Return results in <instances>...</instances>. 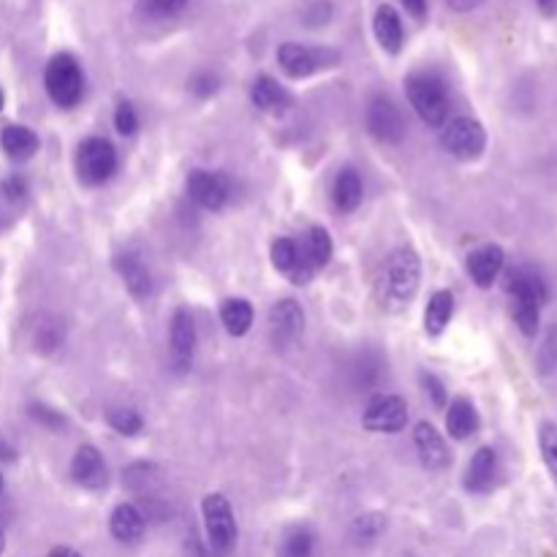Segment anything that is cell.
I'll return each instance as SVG.
<instances>
[{
	"mask_svg": "<svg viewBox=\"0 0 557 557\" xmlns=\"http://www.w3.org/2000/svg\"><path fill=\"white\" fill-rule=\"evenodd\" d=\"M405 93L408 101L416 109L430 128H443L449 120V93L446 85L435 74H413L405 79Z\"/></svg>",
	"mask_w": 557,
	"mask_h": 557,
	"instance_id": "6da1fadb",
	"label": "cell"
},
{
	"mask_svg": "<svg viewBox=\"0 0 557 557\" xmlns=\"http://www.w3.org/2000/svg\"><path fill=\"white\" fill-rule=\"evenodd\" d=\"M422 283V261L413 248H397L386 259L384 267V294L394 305H405L416 297Z\"/></svg>",
	"mask_w": 557,
	"mask_h": 557,
	"instance_id": "7a4b0ae2",
	"label": "cell"
},
{
	"mask_svg": "<svg viewBox=\"0 0 557 557\" xmlns=\"http://www.w3.org/2000/svg\"><path fill=\"white\" fill-rule=\"evenodd\" d=\"M44 87H47L49 98L63 109H71L82 101L85 93V77H82V68L68 52H60L47 63L44 71Z\"/></svg>",
	"mask_w": 557,
	"mask_h": 557,
	"instance_id": "3957f363",
	"label": "cell"
},
{
	"mask_svg": "<svg viewBox=\"0 0 557 557\" xmlns=\"http://www.w3.org/2000/svg\"><path fill=\"white\" fill-rule=\"evenodd\" d=\"M202 517L207 541L215 552H229L237 544V519L231 511L229 500L221 492H212L202 500Z\"/></svg>",
	"mask_w": 557,
	"mask_h": 557,
	"instance_id": "277c9868",
	"label": "cell"
},
{
	"mask_svg": "<svg viewBox=\"0 0 557 557\" xmlns=\"http://www.w3.org/2000/svg\"><path fill=\"white\" fill-rule=\"evenodd\" d=\"M117 169V153L115 147L109 145L101 136H90L79 145L77 153V172L79 180L90 188L104 185Z\"/></svg>",
	"mask_w": 557,
	"mask_h": 557,
	"instance_id": "5b68a950",
	"label": "cell"
},
{
	"mask_svg": "<svg viewBox=\"0 0 557 557\" xmlns=\"http://www.w3.org/2000/svg\"><path fill=\"white\" fill-rule=\"evenodd\" d=\"M443 147L460 158V161H476L484 147H487V131L479 120L473 117H457L452 123L443 125V136H441Z\"/></svg>",
	"mask_w": 557,
	"mask_h": 557,
	"instance_id": "8992f818",
	"label": "cell"
},
{
	"mask_svg": "<svg viewBox=\"0 0 557 557\" xmlns=\"http://www.w3.org/2000/svg\"><path fill=\"white\" fill-rule=\"evenodd\" d=\"M367 131L381 142V145H400L405 139L403 112L397 109L392 98L375 96L367 106Z\"/></svg>",
	"mask_w": 557,
	"mask_h": 557,
	"instance_id": "52a82bcc",
	"label": "cell"
},
{
	"mask_svg": "<svg viewBox=\"0 0 557 557\" xmlns=\"http://www.w3.org/2000/svg\"><path fill=\"white\" fill-rule=\"evenodd\" d=\"M362 424H365L370 433H400L405 424H408L405 400L397 397V394H378V397H373L367 403Z\"/></svg>",
	"mask_w": 557,
	"mask_h": 557,
	"instance_id": "ba28073f",
	"label": "cell"
},
{
	"mask_svg": "<svg viewBox=\"0 0 557 557\" xmlns=\"http://www.w3.org/2000/svg\"><path fill=\"white\" fill-rule=\"evenodd\" d=\"M337 55L332 49H313V47H305V44H283L278 49V63L280 68L289 74L291 79H305L310 74H316L318 68L329 66V63H335Z\"/></svg>",
	"mask_w": 557,
	"mask_h": 557,
	"instance_id": "9c48e42d",
	"label": "cell"
},
{
	"mask_svg": "<svg viewBox=\"0 0 557 557\" xmlns=\"http://www.w3.org/2000/svg\"><path fill=\"white\" fill-rule=\"evenodd\" d=\"M185 188H188V196H191L193 202L199 204V207H204V210L218 212L229 202V177L221 172L196 169V172H191V177H188Z\"/></svg>",
	"mask_w": 557,
	"mask_h": 557,
	"instance_id": "30bf717a",
	"label": "cell"
},
{
	"mask_svg": "<svg viewBox=\"0 0 557 557\" xmlns=\"http://www.w3.org/2000/svg\"><path fill=\"white\" fill-rule=\"evenodd\" d=\"M196 351V324L188 308H177L172 318V365L177 373H188Z\"/></svg>",
	"mask_w": 557,
	"mask_h": 557,
	"instance_id": "8fae6325",
	"label": "cell"
},
{
	"mask_svg": "<svg viewBox=\"0 0 557 557\" xmlns=\"http://www.w3.org/2000/svg\"><path fill=\"white\" fill-rule=\"evenodd\" d=\"M269 329H272L275 343L289 346L305 329V313H302V308L294 299H280L278 305L269 310Z\"/></svg>",
	"mask_w": 557,
	"mask_h": 557,
	"instance_id": "7c38bea8",
	"label": "cell"
},
{
	"mask_svg": "<svg viewBox=\"0 0 557 557\" xmlns=\"http://www.w3.org/2000/svg\"><path fill=\"white\" fill-rule=\"evenodd\" d=\"M71 476L85 490H101V487H106L109 471H106V462L96 446H79L77 454H74V462H71Z\"/></svg>",
	"mask_w": 557,
	"mask_h": 557,
	"instance_id": "4fadbf2b",
	"label": "cell"
},
{
	"mask_svg": "<svg viewBox=\"0 0 557 557\" xmlns=\"http://www.w3.org/2000/svg\"><path fill=\"white\" fill-rule=\"evenodd\" d=\"M503 264H506L503 248H498V245H481L479 250H473L471 256H468V275H471L473 283L479 289H490L492 283L498 280L500 272H503Z\"/></svg>",
	"mask_w": 557,
	"mask_h": 557,
	"instance_id": "5bb4252c",
	"label": "cell"
},
{
	"mask_svg": "<svg viewBox=\"0 0 557 557\" xmlns=\"http://www.w3.org/2000/svg\"><path fill=\"white\" fill-rule=\"evenodd\" d=\"M413 441H416V452L422 457V462L430 468V471H441L449 465V449H446V441L441 438V433L435 430L430 422H419L416 424V433H413Z\"/></svg>",
	"mask_w": 557,
	"mask_h": 557,
	"instance_id": "9a60e30c",
	"label": "cell"
},
{
	"mask_svg": "<svg viewBox=\"0 0 557 557\" xmlns=\"http://www.w3.org/2000/svg\"><path fill=\"white\" fill-rule=\"evenodd\" d=\"M115 267L123 278L125 289L131 291L136 299H147L153 294V275L136 253H120L115 259Z\"/></svg>",
	"mask_w": 557,
	"mask_h": 557,
	"instance_id": "2e32d148",
	"label": "cell"
},
{
	"mask_svg": "<svg viewBox=\"0 0 557 557\" xmlns=\"http://www.w3.org/2000/svg\"><path fill=\"white\" fill-rule=\"evenodd\" d=\"M506 291L511 294V299L525 297L538 302V305H544L549 297L547 283L533 267H511L506 272Z\"/></svg>",
	"mask_w": 557,
	"mask_h": 557,
	"instance_id": "e0dca14e",
	"label": "cell"
},
{
	"mask_svg": "<svg viewBox=\"0 0 557 557\" xmlns=\"http://www.w3.org/2000/svg\"><path fill=\"white\" fill-rule=\"evenodd\" d=\"M28 207V183L22 177L0 180V229H9Z\"/></svg>",
	"mask_w": 557,
	"mask_h": 557,
	"instance_id": "ac0fdd59",
	"label": "cell"
},
{
	"mask_svg": "<svg viewBox=\"0 0 557 557\" xmlns=\"http://www.w3.org/2000/svg\"><path fill=\"white\" fill-rule=\"evenodd\" d=\"M498 476V454L490 446H481L479 452L473 454L468 473H465V487L471 492H487L492 490Z\"/></svg>",
	"mask_w": 557,
	"mask_h": 557,
	"instance_id": "d6986e66",
	"label": "cell"
},
{
	"mask_svg": "<svg viewBox=\"0 0 557 557\" xmlns=\"http://www.w3.org/2000/svg\"><path fill=\"white\" fill-rule=\"evenodd\" d=\"M373 33L375 41L389 55H397L403 49V22H400V17H397V11L392 6H386V3L378 6L373 17Z\"/></svg>",
	"mask_w": 557,
	"mask_h": 557,
	"instance_id": "ffe728a7",
	"label": "cell"
},
{
	"mask_svg": "<svg viewBox=\"0 0 557 557\" xmlns=\"http://www.w3.org/2000/svg\"><path fill=\"white\" fill-rule=\"evenodd\" d=\"M109 530L117 541L123 544H134L139 538L145 536V514L131 506V503H120L112 517H109Z\"/></svg>",
	"mask_w": 557,
	"mask_h": 557,
	"instance_id": "44dd1931",
	"label": "cell"
},
{
	"mask_svg": "<svg viewBox=\"0 0 557 557\" xmlns=\"http://www.w3.org/2000/svg\"><path fill=\"white\" fill-rule=\"evenodd\" d=\"M0 147L6 150L11 161H30L39 153V136L28 125H6L0 131Z\"/></svg>",
	"mask_w": 557,
	"mask_h": 557,
	"instance_id": "7402d4cb",
	"label": "cell"
},
{
	"mask_svg": "<svg viewBox=\"0 0 557 557\" xmlns=\"http://www.w3.org/2000/svg\"><path fill=\"white\" fill-rule=\"evenodd\" d=\"M250 98H253V104L259 106L261 112H269V115H283L291 106V96L286 93V87H280L272 77L256 79L253 90H250Z\"/></svg>",
	"mask_w": 557,
	"mask_h": 557,
	"instance_id": "603a6c76",
	"label": "cell"
},
{
	"mask_svg": "<svg viewBox=\"0 0 557 557\" xmlns=\"http://www.w3.org/2000/svg\"><path fill=\"white\" fill-rule=\"evenodd\" d=\"M446 430L457 441H468L479 430V413H476L471 400L460 397V400H454L449 405V411H446Z\"/></svg>",
	"mask_w": 557,
	"mask_h": 557,
	"instance_id": "cb8c5ba5",
	"label": "cell"
},
{
	"mask_svg": "<svg viewBox=\"0 0 557 557\" xmlns=\"http://www.w3.org/2000/svg\"><path fill=\"white\" fill-rule=\"evenodd\" d=\"M362 177L354 172V169H343V172L335 177V185H332V199H335V207L340 212H354L359 204H362Z\"/></svg>",
	"mask_w": 557,
	"mask_h": 557,
	"instance_id": "d4e9b609",
	"label": "cell"
},
{
	"mask_svg": "<svg viewBox=\"0 0 557 557\" xmlns=\"http://www.w3.org/2000/svg\"><path fill=\"white\" fill-rule=\"evenodd\" d=\"M454 316V297L452 291H435L433 297H430V305L424 310V329H427V335L438 337L443 329L449 327V321Z\"/></svg>",
	"mask_w": 557,
	"mask_h": 557,
	"instance_id": "484cf974",
	"label": "cell"
},
{
	"mask_svg": "<svg viewBox=\"0 0 557 557\" xmlns=\"http://www.w3.org/2000/svg\"><path fill=\"white\" fill-rule=\"evenodd\" d=\"M221 321L226 332L234 337L248 335L250 327H253V308H250L248 299H226L221 305Z\"/></svg>",
	"mask_w": 557,
	"mask_h": 557,
	"instance_id": "4316f807",
	"label": "cell"
},
{
	"mask_svg": "<svg viewBox=\"0 0 557 557\" xmlns=\"http://www.w3.org/2000/svg\"><path fill=\"white\" fill-rule=\"evenodd\" d=\"M302 245H305V250H308L313 267L316 269L327 267L329 259H332V237L327 234V229H321V226L310 229L308 237L302 240Z\"/></svg>",
	"mask_w": 557,
	"mask_h": 557,
	"instance_id": "83f0119b",
	"label": "cell"
},
{
	"mask_svg": "<svg viewBox=\"0 0 557 557\" xmlns=\"http://www.w3.org/2000/svg\"><path fill=\"white\" fill-rule=\"evenodd\" d=\"M511 305H514V321H517L519 332L528 337L536 335L538 321H541V305L525 297H514L511 299Z\"/></svg>",
	"mask_w": 557,
	"mask_h": 557,
	"instance_id": "f1b7e54d",
	"label": "cell"
},
{
	"mask_svg": "<svg viewBox=\"0 0 557 557\" xmlns=\"http://www.w3.org/2000/svg\"><path fill=\"white\" fill-rule=\"evenodd\" d=\"M278 557H313V536L308 528H291L278 547Z\"/></svg>",
	"mask_w": 557,
	"mask_h": 557,
	"instance_id": "f546056e",
	"label": "cell"
},
{
	"mask_svg": "<svg viewBox=\"0 0 557 557\" xmlns=\"http://www.w3.org/2000/svg\"><path fill=\"white\" fill-rule=\"evenodd\" d=\"M538 446H541V457H544L549 476H552V481L557 484V424H541V430H538Z\"/></svg>",
	"mask_w": 557,
	"mask_h": 557,
	"instance_id": "4dcf8cb0",
	"label": "cell"
},
{
	"mask_svg": "<svg viewBox=\"0 0 557 557\" xmlns=\"http://www.w3.org/2000/svg\"><path fill=\"white\" fill-rule=\"evenodd\" d=\"M272 264L275 269L280 272H286V275H294V269L299 264V245L294 240H278L272 245Z\"/></svg>",
	"mask_w": 557,
	"mask_h": 557,
	"instance_id": "1f68e13d",
	"label": "cell"
},
{
	"mask_svg": "<svg viewBox=\"0 0 557 557\" xmlns=\"http://www.w3.org/2000/svg\"><path fill=\"white\" fill-rule=\"evenodd\" d=\"M188 6V0H139V11L147 20H169Z\"/></svg>",
	"mask_w": 557,
	"mask_h": 557,
	"instance_id": "d6a6232c",
	"label": "cell"
},
{
	"mask_svg": "<svg viewBox=\"0 0 557 557\" xmlns=\"http://www.w3.org/2000/svg\"><path fill=\"white\" fill-rule=\"evenodd\" d=\"M106 422L112 424L120 435H136L142 430V416L131 408H112Z\"/></svg>",
	"mask_w": 557,
	"mask_h": 557,
	"instance_id": "836d02e7",
	"label": "cell"
},
{
	"mask_svg": "<svg viewBox=\"0 0 557 557\" xmlns=\"http://www.w3.org/2000/svg\"><path fill=\"white\" fill-rule=\"evenodd\" d=\"M386 528V519L381 514H365L354 522V538L362 544H370L375 538L381 536Z\"/></svg>",
	"mask_w": 557,
	"mask_h": 557,
	"instance_id": "e575fe53",
	"label": "cell"
},
{
	"mask_svg": "<svg viewBox=\"0 0 557 557\" xmlns=\"http://www.w3.org/2000/svg\"><path fill=\"white\" fill-rule=\"evenodd\" d=\"M125 484H128L134 492H147L155 484V468L153 465L139 462V465H134V468L125 471Z\"/></svg>",
	"mask_w": 557,
	"mask_h": 557,
	"instance_id": "d590c367",
	"label": "cell"
},
{
	"mask_svg": "<svg viewBox=\"0 0 557 557\" xmlns=\"http://www.w3.org/2000/svg\"><path fill=\"white\" fill-rule=\"evenodd\" d=\"M115 128L123 136H134L136 128H139V117H136V109L128 101H120L115 112Z\"/></svg>",
	"mask_w": 557,
	"mask_h": 557,
	"instance_id": "8d00e7d4",
	"label": "cell"
},
{
	"mask_svg": "<svg viewBox=\"0 0 557 557\" xmlns=\"http://www.w3.org/2000/svg\"><path fill=\"white\" fill-rule=\"evenodd\" d=\"M30 416H33L36 422L52 427V430H60V427L66 424L63 413L55 411V408H47V405H33V408H30Z\"/></svg>",
	"mask_w": 557,
	"mask_h": 557,
	"instance_id": "74e56055",
	"label": "cell"
},
{
	"mask_svg": "<svg viewBox=\"0 0 557 557\" xmlns=\"http://www.w3.org/2000/svg\"><path fill=\"white\" fill-rule=\"evenodd\" d=\"M191 90L199 98H210L212 93L218 90V77L210 74V71H202V74H196V77L191 79Z\"/></svg>",
	"mask_w": 557,
	"mask_h": 557,
	"instance_id": "f35d334b",
	"label": "cell"
},
{
	"mask_svg": "<svg viewBox=\"0 0 557 557\" xmlns=\"http://www.w3.org/2000/svg\"><path fill=\"white\" fill-rule=\"evenodd\" d=\"M422 384L427 397H433V405L443 408V405H446V389H443L441 381H438L433 373H422Z\"/></svg>",
	"mask_w": 557,
	"mask_h": 557,
	"instance_id": "ab89813d",
	"label": "cell"
},
{
	"mask_svg": "<svg viewBox=\"0 0 557 557\" xmlns=\"http://www.w3.org/2000/svg\"><path fill=\"white\" fill-rule=\"evenodd\" d=\"M329 14H332L329 3H313L308 14H305V22H308L310 28H316V25H324L329 20Z\"/></svg>",
	"mask_w": 557,
	"mask_h": 557,
	"instance_id": "60d3db41",
	"label": "cell"
},
{
	"mask_svg": "<svg viewBox=\"0 0 557 557\" xmlns=\"http://www.w3.org/2000/svg\"><path fill=\"white\" fill-rule=\"evenodd\" d=\"M403 6L416 20H424V14H427V0H403Z\"/></svg>",
	"mask_w": 557,
	"mask_h": 557,
	"instance_id": "b9f144b4",
	"label": "cell"
},
{
	"mask_svg": "<svg viewBox=\"0 0 557 557\" xmlns=\"http://www.w3.org/2000/svg\"><path fill=\"white\" fill-rule=\"evenodd\" d=\"M454 11H473L479 9L484 0H446Z\"/></svg>",
	"mask_w": 557,
	"mask_h": 557,
	"instance_id": "7bdbcfd3",
	"label": "cell"
},
{
	"mask_svg": "<svg viewBox=\"0 0 557 557\" xmlns=\"http://www.w3.org/2000/svg\"><path fill=\"white\" fill-rule=\"evenodd\" d=\"M536 6L544 17H555L557 14V0H536Z\"/></svg>",
	"mask_w": 557,
	"mask_h": 557,
	"instance_id": "ee69618b",
	"label": "cell"
},
{
	"mask_svg": "<svg viewBox=\"0 0 557 557\" xmlns=\"http://www.w3.org/2000/svg\"><path fill=\"white\" fill-rule=\"evenodd\" d=\"M49 557H82L77 552V549H71V547H55L52 552H49Z\"/></svg>",
	"mask_w": 557,
	"mask_h": 557,
	"instance_id": "f6af8a7d",
	"label": "cell"
},
{
	"mask_svg": "<svg viewBox=\"0 0 557 557\" xmlns=\"http://www.w3.org/2000/svg\"><path fill=\"white\" fill-rule=\"evenodd\" d=\"M11 457H14V452H11L9 446H3V443H0V460H11Z\"/></svg>",
	"mask_w": 557,
	"mask_h": 557,
	"instance_id": "bcb514c9",
	"label": "cell"
},
{
	"mask_svg": "<svg viewBox=\"0 0 557 557\" xmlns=\"http://www.w3.org/2000/svg\"><path fill=\"white\" fill-rule=\"evenodd\" d=\"M3 549H6V536H3V530H0V555H3Z\"/></svg>",
	"mask_w": 557,
	"mask_h": 557,
	"instance_id": "7dc6e473",
	"label": "cell"
},
{
	"mask_svg": "<svg viewBox=\"0 0 557 557\" xmlns=\"http://www.w3.org/2000/svg\"><path fill=\"white\" fill-rule=\"evenodd\" d=\"M3 104H6V98H3V90H0V109H3Z\"/></svg>",
	"mask_w": 557,
	"mask_h": 557,
	"instance_id": "c3c4849f",
	"label": "cell"
},
{
	"mask_svg": "<svg viewBox=\"0 0 557 557\" xmlns=\"http://www.w3.org/2000/svg\"><path fill=\"white\" fill-rule=\"evenodd\" d=\"M0 495H3V476H0Z\"/></svg>",
	"mask_w": 557,
	"mask_h": 557,
	"instance_id": "681fc988",
	"label": "cell"
}]
</instances>
